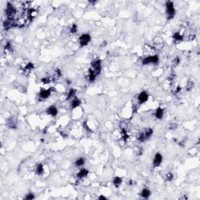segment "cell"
I'll return each mask as SVG.
<instances>
[{"mask_svg":"<svg viewBox=\"0 0 200 200\" xmlns=\"http://www.w3.org/2000/svg\"><path fill=\"white\" fill-rule=\"evenodd\" d=\"M166 12H167V18L169 20L172 19L175 16V9H174L173 3L172 2H167L166 3Z\"/></svg>","mask_w":200,"mask_h":200,"instance_id":"1","label":"cell"},{"mask_svg":"<svg viewBox=\"0 0 200 200\" xmlns=\"http://www.w3.org/2000/svg\"><path fill=\"white\" fill-rule=\"evenodd\" d=\"M152 133H153V131H152V129H151V128H148L146 130H145L144 131H142V132L139 134L138 137V141L142 142L146 141L148 138L151 137Z\"/></svg>","mask_w":200,"mask_h":200,"instance_id":"2","label":"cell"},{"mask_svg":"<svg viewBox=\"0 0 200 200\" xmlns=\"http://www.w3.org/2000/svg\"><path fill=\"white\" fill-rule=\"evenodd\" d=\"M16 13V10L15 7L12 5L11 3H8L6 10V14L7 16V19H13L14 16Z\"/></svg>","mask_w":200,"mask_h":200,"instance_id":"3","label":"cell"},{"mask_svg":"<svg viewBox=\"0 0 200 200\" xmlns=\"http://www.w3.org/2000/svg\"><path fill=\"white\" fill-rule=\"evenodd\" d=\"M91 41V36L88 34H84L79 38L80 44L81 46H85L87 45Z\"/></svg>","mask_w":200,"mask_h":200,"instance_id":"4","label":"cell"},{"mask_svg":"<svg viewBox=\"0 0 200 200\" xmlns=\"http://www.w3.org/2000/svg\"><path fill=\"white\" fill-rule=\"evenodd\" d=\"M158 61H159L158 56H152L145 58L142 60V63L143 64H148V63H157Z\"/></svg>","mask_w":200,"mask_h":200,"instance_id":"5","label":"cell"},{"mask_svg":"<svg viewBox=\"0 0 200 200\" xmlns=\"http://www.w3.org/2000/svg\"><path fill=\"white\" fill-rule=\"evenodd\" d=\"M91 69H92L98 75H99L101 72V60L98 59V60L92 62Z\"/></svg>","mask_w":200,"mask_h":200,"instance_id":"6","label":"cell"},{"mask_svg":"<svg viewBox=\"0 0 200 200\" xmlns=\"http://www.w3.org/2000/svg\"><path fill=\"white\" fill-rule=\"evenodd\" d=\"M148 93L146 92H142L138 95V103L140 104L145 103L148 100Z\"/></svg>","mask_w":200,"mask_h":200,"instance_id":"7","label":"cell"},{"mask_svg":"<svg viewBox=\"0 0 200 200\" xmlns=\"http://www.w3.org/2000/svg\"><path fill=\"white\" fill-rule=\"evenodd\" d=\"M162 160H163L162 155H161L160 153H156L155 155L154 160H153V165H154L155 167H159L161 164V163H162Z\"/></svg>","mask_w":200,"mask_h":200,"instance_id":"8","label":"cell"},{"mask_svg":"<svg viewBox=\"0 0 200 200\" xmlns=\"http://www.w3.org/2000/svg\"><path fill=\"white\" fill-rule=\"evenodd\" d=\"M51 95V90L50 89H45V90H41L39 93V96L42 99H46L50 96Z\"/></svg>","mask_w":200,"mask_h":200,"instance_id":"9","label":"cell"},{"mask_svg":"<svg viewBox=\"0 0 200 200\" xmlns=\"http://www.w3.org/2000/svg\"><path fill=\"white\" fill-rule=\"evenodd\" d=\"M57 113H58V110L56 109V106H49V107L47 109V113L49 115H51V116L53 117H55L57 115Z\"/></svg>","mask_w":200,"mask_h":200,"instance_id":"10","label":"cell"},{"mask_svg":"<svg viewBox=\"0 0 200 200\" xmlns=\"http://www.w3.org/2000/svg\"><path fill=\"white\" fill-rule=\"evenodd\" d=\"M97 74L95 73V72L92 69H89V72H88V79L90 81H94V80H95L96 78V77H97Z\"/></svg>","mask_w":200,"mask_h":200,"instance_id":"11","label":"cell"},{"mask_svg":"<svg viewBox=\"0 0 200 200\" xmlns=\"http://www.w3.org/2000/svg\"><path fill=\"white\" fill-rule=\"evenodd\" d=\"M163 109L162 108L159 107L156 110V113H155V116L157 119H162L163 117Z\"/></svg>","mask_w":200,"mask_h":200,"instance_id":"12","label":"cell"},{"mask_svg":"<svg viewBox=\"0 0 200 200\" xmlns=\"http://www.w3.org/2000/svg\"><path fill=\"white\" fill-rule=\"evenodd\" d=\"M80 105V99H78V98H74V99L72 100V102H71V107H72V109L77 108Z\"/></svg>","mask_w":200,"mask_h":200,"instance_id":"13","label":"cell"},{"mask_svg":"<svg viewBox=\"0 0 200 200\" xmlns=\"http://www.w3.org/2000/svg\"><path fill=\"white\" fill-rule=\"evenodd\" d=\"M88 171L86 169H81L80 171L78 172V177L79 178H83L84 177H86L88 175Z\"/></svg>","mask_w":200,"mask_h":200,"instance_id":"14","label":"cell"},{"mask_svg":"<svg viewBox=\"0 0 200 200\" xmlns=\"http://www.w3.org/2000/svg\"><path fill=\"white\" fill-rule=\"evenodd\" d=\"M151 195V191L148 190V189H147V188H144L142 191V193H141V195L143 197V198H145V199H147V198H148L149 197V195Z\"/></svg>","mask_w":200,"mask_h":200,"instance_id":"15","label":"cell"},{"mask_svg":"<svg viewBox=\"0 0 200 200\" xmlns=\"http://www.w3.org/2000/svg\"><path fill=\"white\" fill-rule=\"evenodd\" d=\"M113 185L116 186V187H119L120 185H121V183H122V179H121V177H114V179H113Z\"/></svg>","mask_w":200,"mask_h":200,"instance_id":"16","label":"cell"},{"mask_svg":"<svg viewBox=\"0 0 200 200\" xmlns=\"http://www.w3.org/2000/svg\"><path fill=\"white\" fill-rule=\"evenodd\" d=\"M44 172V168L42 164H38L36 167V173L38 174V175H41Z\"/></svg>","mask_w":200,"mask_h":200,"instance_id":"17","label":"cell"},{"mask_svg":"<svg viewBox=\"0 0 200 200\" xmlns=\"http://www.w3.org/2000/svg\"><path fill=\"white\" fill-rule=\"evenodd\" d=\"M14 120V119L13 118H10L9 120H8V126L12 127V128H14V127H16V122L13 121Z\"/></svg>","mask_w":200,"mask_h":200,"instance_id":"18","label":"cell"},{"mask_svg":"<svg viewBox=\"0 0 200 200\" xmlns=\"http://www.w3.org/2000/svg\"><path fill=\"white\" fill-rule=\"evenodd\" d=\"M173 38L176 41H181V40L183 39V36L181 35V34H180L179 32H177V33L174 34Z\"/></svg>","mask_w":200,"mask_h":200,"instance_id":"19","label":"cell"},{"mask_svg":"<svg viewBox=\"0 0 200 200\" xmlns=\"http://www.w3.org/2000/svg\"><path fill=\"white\" fill-rule=\"evenodd\" d=\"M84 160L83 158H79L78 160H77V161L75 162L77 167H81L82 165H84Z\"/></svg>","mask_w":200,"mask_h":200,"instance_id":"20","label":"cell"},{"mask_svg":"<svg viewBox=\"0 0 200 200\" xmlns=\"http://www.w3.org/2000/svg\"><path fill=\"white\" fill-rule=\"evenodd\" d=\"M33 68H34L33 63H27V64L25 65V67H24V70H32Z\"/></svg>","mask_w":200,"mask_h":200,"instance_id":"21","label":"cell"},{"mask_svg":"<svg viewBox=\"0 0 200 200\" xmlns=\"http://www.w3.org/2000/svg\"><path fill=\"white\" fill-rule=\"evenodd\" d=\"M75 93H76V91L74 90V89H70L69 93H68V95H67V99H71L72 97H74L75 95Z\"/></svg>","mask_w":200,"mask_h":200,"instance_id":"22","label":"cell"},{"mask_svg":"<svg viewBox=\"0 0 200 200\" xmlns=\"http://www.w3.org/2000/svg\"><path fill=\"white\" fill-rule=\"evenodd\" d=\"M33 199H35V196H34V195L32 193H29L27 195V196L25 197V199H27V200H31Z\"/></svg>","mask_w":200,"mask_h":200,"instance_id":"23","label":"cell"},{"mask_svg":"<svg viewBox=\"0 0 200 200\" xmlns=\"http://www.w3.org/2000/svg\"><path fill=\"white\" fill-rule=\"evenodd\" d=\"M173 174L171 173H169L167 174V180L169 181H171L173 180Z\"/></svg>","mask_w":200,"mask_h":200,"instance_id":"24","label":"cell"},{"mask_svg":"<svg viewBox=\"0 0 200 200\" xmlns=\"http://www.w3.org/2000/svg\"><path fill=\"white\" fill-rule=\"evenodd\" d=\"M77 29H78V27H77V25L73 24V25H72V27H71L70 31H71L72 33H76L77 32Z\"/></svg>","mask_w":200,"mask_h":200,"instance_id":"25","label":"cell"},{"mask_svg":"<svg viewBox=\"0 0 200 200\" xmlns=\"http://www.w3.org/2000/svg\"><path fill=\"white\" fill-rule=\"evenodd\" d=\"M41 81L43 82L44 84H48L50 80L49 79H47V78H43V79H41Z\"/></svg>","mask_w":200,"mask_h":200,"instance_id":"26","label":"cell"},{"mask_svg":"<svg viewBox=\"0 0 200 200\" xmlns=\"http://www.w3.org/2000/svg\"><path fill=\"white\" fill-rule=\"evenodd\" d=\"M173 62H174V63H175V64H177V63L180 62V58L179 57H176V59H174Z\"/></svg>","mask_w":200,"mask_h":200,"instance_id":"27","label":"cell"},{"mask_svg":"<svg viewBox=\"0 0 200 200\" xmlns=\"http://www.w3.org/2000/svg\"><path fill=\"white\" fill-rule=\"evenodd\" d=\"M99 199H106V198L104 197V196H103V195H101V196H99Z\"/></svg>","mask_w":200,"mask_h":200,"instance_id":"28","label":"cell"}]
</instances>
